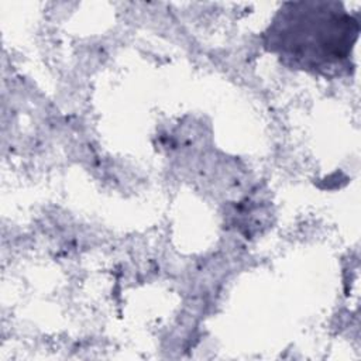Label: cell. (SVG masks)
I'll list each match as a JSON object with an SVG mask.
<instances>
[{"instance_id":"6da1fadb","label":"cell","mask_w":361,"mask_h":361,"mask_svg":"<svg viewBox=\"0 0 361 361\" xmlns=\"http://www.w3.org/2000/svg\"><path fill=\"white\" fill-rule=\"evenodd\" d=\"M358 23L338 3H286L265 32V47L300 69L327 73L350 58Z\"/></svg>"}]
</instances>
